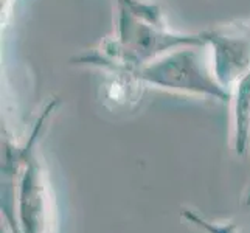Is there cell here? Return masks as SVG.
Segmentation results:
<instances>
[{"label":"cell","instance_id":"cell-1","mask_svg":"<svg viewBox=\"0 0 250 233\" xmlns=\"http://www.w3.org/2000/svg\"><path fill=\"white\" fill-rule=\"evenodd\" d=\"M142 85L229 103L230 90L218 81L207 44L185 45L139 67L131 75Z\"/></svg>","mask_w":250,"mask_h":233},{"label":"cell","instance_id":"cell-2","mask_svg":"<svg viewBox=\"0 0 250 233\" xmlns=\"http://www.w3.org/2000/svg\"><path fill=\"white\" fill-rule=\"evenodd\" d=\"M213 70L227 90L250 70V30L227 27L205 31Z\"/></svg>","mask_w":250,"mask_h":233},{"label":"cell","instance_id":"cell-3","mask_svg":"<svg viewBox=\"0 0 250 233\" xmlns=\"http://www.w3.org/2000/svg\"><path fill=\"white\" fill-rule=\"evenodd\" d=\"M19 221L22 233H47L50 219V196L41 163L27 146L19 177Z\"/></svg>","mask_w":250,"mask_h":233},{"label":"cell","instance_id":"cell-4","mask_svg":"<svg viewBox=\"0 0 250 233\" xmlns=\"http://www.w3.org/2000/svg\"><path fill=\"white\" fill-rule=\"evenodd\" d=\"M231 145L238 157L250 149V70L244 73L230 89Z\"/></svg>","mask_w":250,"mask_h":233},{"label":"cell","instance_id":"cell-5","mask_svg":"<svg viewBox=\"0 0 250 233\" xmlns=\"http://www.w3.org/2000/svg\"><path fill=\"white\" fill-rule=\"evenodd\" d=\"M182 218L193 224L194 227H197L199 230H202L204 233H238V226L236 224H221V222H210L201 216H197L196 213L189 212V210H184L182 212Z\"/></svg>","mask_w":250,"mask_h":233}]
</instances>
